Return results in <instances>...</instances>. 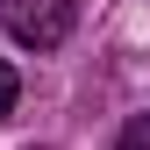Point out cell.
<instances>
[{"label":"cell","mask_w":150,"mask_h":150,"mask_svg":"<svg viewBox=\"0 0 150 150\" xmlns=\"http://www.w3.org/2000/svg\"><path fill=\"white\" fill-rule=\"evenodd\" d=\"M115 150H150V115H136V122H129V129H122V143H115Z\"/></svg>","instance_id":"cell-2"},{"label":"cell","mask_w":150,"mask_h":150,"mask_svg":"<svg viewBox=\"0 0 150 150\" xmlns=\"http://www.w3.org/2000/svg\"><path fill=\"white\" fill-rule=\"evenodd\" d=\"M7 107H14V71H7V57H0V122H7Z\"/></svg>","instance_id":"cell-3"},{"label":"cell","mask_w":150,"mask_h":150,"mask_svg":"<svg viewBox=\"0 0 150 150\" xmlns=\"http://www.w3.org/2000/svg\"><path fill=\"white\" fill-rule=\"evenodd\" d=\"M79 29V0H7V36L22 50H57Z\"/></svg>","instance_id":"cell-1"}]
</instances>
